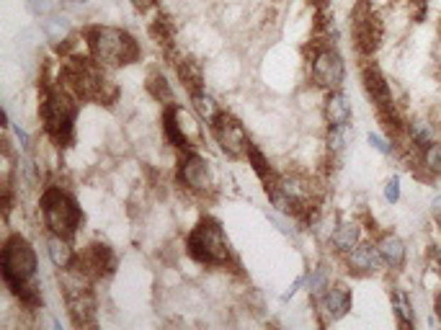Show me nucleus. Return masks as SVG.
<instances>
[{
    "instance_id": "nucleus-1",
    "label": "nucleus",
    "mask_w": 441,
    "mask_h": 330,
    "mask_svg": "<svg viewBox=\"0 0 441 330\" xmlns=\"http://www.w3.org/2000/svg\"><path fill=\"white\" fill-rule=\"evenodd\" d=\"M91 52L96 62L108 67L116 65H129L132 59H137L140 50H137V42L127 31L121 29H111V26H99V29L91 31Z\"/></svg>"
},
{
    "instance_id": "nucleus-2",
    "label": "nucleus",
    "mask_w": 441,
    "mask_h": 330,
    "mask_svg": "<svg viewBox=\"0 0 441 330\" xmlns=\"http://www.w3.org/2000/svg\"><path fill=\"white\" fill-rule=\"evenodd\" d=\"M0 268H3V279L16 295L21 292L36 273V253L29 245V240L23 237H11L3 248V258H0Z\"/></svg>"
},
{
    "instance_id": "nucleus-3",
    "label": "nucleus",
    "mask_w": 441,
    "mask_h": 330,
    "mask_svg": "<svg viewBox=\"0 0 441 330\" xmlns=\"http://www.w3.org/2000/svg\"><path fill=\"white\" fill-rule=\"evenodd\" d=\"M189 253L199 263H225L230 256L228 237L214 220H201L189 235Z\"/></svg>"
},
{
    "instance_id": "nucleus-4",
    "label": "nucleus",
    "mask_w": 441,
    "mask_h": 330,
    "mask_svg": "<svg viewBox=\"0 0 441 330\" xmlns=\"http://www.w3.org/2000/svg\"><path fill=\"white\" fill-rule=\"evenodd\" d=\"M42 209H44V222L55 235H72L80 224V209L70 194H65L62 188H50L42 196Z\"/></svg>"
},
{
    "instance_id": "nucleus-5",
    "label": "nucleus",
    "mask_w": 441,
    "mask_h": 330,
    "mask_svg": "<svg viewBox=\"0 0 441 330\" xmlns=\"http://www.w3.org/2000/svg\"><path fill=\"white\" fill-rule=\"evenodd\" d=\"M44 114V127L55 140H67L72 132V122H75V103L67 93H50L42 106Z\"/></svg>"
},
{
    "instance_id": "nucleus-6",
    "label": "nucleus",
    "mask_w": 441,
    "mask_h": 330,
    "mask_svg": "<svg viewBox=\"0 0 441 330\" xmlns=\"http://www.w3.org/2000/svg\"><path fill=\"white\" fill-rule=\"evenodd\" d=\"M354 42L362 55H374L382 42V21L369 8V3H359L354 11Z\"/></svg>"
},
{
    "instance_id": "nucleus-7",
    "label": "nucleus",
    "mask_w": 441,
    "mask_h": 330,
    "mask_svg": "<svg viewBox=\"0 0 441 330\" xmlns=\"http://www.w3.org/2000/svg\"><path fill=\"white\" fill-rule=\"evenodd\" d=\"M212 132H214V137H217V142H220L222 150L228 152V155H233V158H238L242 152H248V147H250L248 135L242 130V124L238 122V119H233L230 114H217V119L212 122Z\"/></svg>"
},
{
    "instance_id": "nucleus-8",
    "label": "nucleus",
    "mask_w": 441,
    "mask_h": 330,
    "mask_svg": "<svg viewBox=\"0 0 441 330\" xmlns=\"http://www.w3.org/2000/svg\"><path fill=\"white\" fill-rule=\"evenodd\" d=\"M343 78H346V65H343V57L335 50H323L315 55L313 59V80L320 88L328 91H338L343 86Z\"/></svg>"
},
{
    "instance_id": "nucleus-9",
    "label": "nucleus",
    "mask_w": 441,
    "mask_h": 330,
    "mask_svg": "<svg viewBox=\"0 0 441 330\" xmlns=\"http://www.w3.org/2000/svg\"><path fill=\"white\" fill-rule=\"evenodd\" d=\"M165 132H168V140L176 147H191V144L199 142L201 137L199 124L194 122V116L181 106L168 108V114H165Z\"/></svg>"
},
{
    "instance_id": "nucleus-10",
    "label": "nucleus",
    "mask_w": 441,
    "mask_h": 330,
    "mask_svg": "<svg viewBox=\"0 0 441 330\" xmlns=\"http://www.w3.org/2000/svg\"><path fill=\"white\" fill-rule=\"evenodd\" d=\"M178 178L181 183L191 188V191H206L212 186V173H209V163L196 152H186V158L181 160L178 168Z\"/></svg>"
},
{
    "instance_id": "nucleus-11",
    "label": "nucleus",
    "mask_w": 441,
    "mask_h": 330,
    "mask_svg": "<svg viewBox=\"0 0 441 330\" xmlns=\"http://www.w3.org/2000/svg\"><path fill=\"white\" fill-rule=\"evenodd\" d=\"M362 80H364V88H367V93L372 96V101L377 103V108H387L392 106L395 101H392V91H390V83L384 80L382 70L377 65H364L362 70Z\"/></svg>"
},
{
    "instance_id": "nucleus-12",
    "label": "nucleus",
    "mask_w": 441,
    "mask_h": 330,
    "mask_svg": "<svg viewBox=\"0 0 441 330\" xmlns=\"http://www.w3.org/2000/svg\"><path fill=\"white\" fill-rule=\"evenodd\" d=\"M382 253H379L377 245L372 243H359L354 251L349 253V268L359 276H367V273H377L379 266H382Z\"/></svg>"
},
{
    "instance_id": "nucleus-13",
    "label": "nucleus",
    "mask_w": 441,
    "mask_h": 330,
    "mask_svg": "<svg viewBox=\"0 0 441 330\" xmlns=\"http://www.w3.org/2000/svg\"><path fill=\"white\" fill-rule=\"evenodd\" d=\"M351 289L346 284H335V287L325 289V297H323V312H325L328 320H341L343 315H349L351 309Z\"/></svg>"
},
{
    "instance_id": "nucleus-14",
    "label": "nucleus",
    "mask_w": 441,
    "mask_h": 330,
    "mask_svg": "<svg viewBox=\"0 0 441 330\" xmlns=\"http://www.w3.org/2000/svg\"><path fill=\"white\" fill-rule=\"evenodd\" d=\"M379 253H382V261L384 266H390L392 271H400L403 266H406V243L400 240L398 235H392V232H384L382 237H379V243H377Z\"/></svg>"
},
{
    "instance_id": "nucleus-15",
    "label": "nucleus",
    "mask_w": 441,
    "mask_h": 330,
    "mask_svg": "<svg viewBox=\"0 0 441 330\" xmlns=\"http://www.w3.org/2000/svg\"><path fill=\"white\" fill-rule=\"evenodd\" d=\"M325 119L330 124V130L335 127H349L351 122V101L341 93V91H333V93L325 98Z\"/></svg>"
},
{
    "instance_id": "nucleus-16",
    "label": "nucleus",
    "mask_w": 441,
    "mask_h": 330,
    "mask_svg": "<svg viewBox=\"0 0 441 330\" xmlns=\"http://www.w3.org/2000/svg\"><path fill=\"white\" fill-rule=\"evenodd\" d=\"M359 243H362V227H359L356 222H343L335 227V232H333L335 251L351 253Z\"/></svg>"
},
{
    "instance_id": "nucleus-17",
    "label": "nucleus",
    "mask_w": 441,
    "mask_h": 330,
    "mask_svg": "<svg viewBox=\"0 0 441 330\" xmlns=\"http://www.w3.org/2000/svg\"><path fill=\"white\" fill-rule=\"evenodd\" d=\"M390 305H392V312L398 317V323L403 328H413L415 325V315H413V305H411V297L403 292V289H395L390 295Z\"/></svg>"
},
{
    "instance_id": "nucleus-18",
    "label": "nucleus",
    "mask_w": 441,
    "mask_h": 330,
    "mask_svg": "<svg viewBox=\"0 0 441 330\" xmlns=\"http://www.w3.org/2000/svg\"><path fill=\"white\" fill-rule=\"evenodd\" d=\"M47 253H50V261L57 266V268H70L72 248L67 245V240H65L62 235H52L50 240H47Z\"/></svg>"
},
{
    "instance_id": "nucleus-19",
    "label": "nucleus",
    "mask_w": 441,
    "mask_h": 330,
    "mask_svg": "<svg viewBox=\"0 0 441 330\" xmlns=\"http://www.w3.org/2000/svg\"><path fill=\"white\" fill-rule=\"evenodd\" d=\"M408 137H411V144L415 150H423L426 144L434 142V124L415 119V122L408 124Z\"/></svg>"
},
{
    "instance_id": "nucleus-20",
    "label": "nucleus",
    "mask_w": 441,
    "mask_h": 330,
    "mask_svg": "<svg viewBox=\"0 0 441 330\" xmlns=\"http://www.w3.org/2000/svg\"><path fill=\"white\" fill-rule=\"evenodd\" d=\"M418 160H420V168L428 173V176H441V142H431L426 144L423 150L418 152Z\"/></svg>"
},
{
    "instance_id": "nucleus-21",
    "label": "nucleus",
    "mask_w": 441,
    "mask_h": 330,
    "mask_svg": "<svg viewBox=\"0 0 441 330\" xmlns=\"http://www.w3.org/2000/svg\"><path fill=\"white\" fill-rule=\"evenodd\" d=\"M86 266L88 268H96V271H101V273L111 271V268H114V256H111V251H108V245H93L91 251H88Z\"/></svg>"
},
{
    "instance_id": "nucleus-22",
    "label": "nucleus",
    "mask_w": 441,
    "mask_h": 330,
    "mask_svg": "<svg viewBox=\"0 0 441 330\" xmlns=\"http://www.w3.org/2000/svg\"><path fill=\"white\" fill-rule=\"evenodd\" d=\"M178 75L184 80V86L191 88V93H199L201 91V67L199 62L194 59H184V65L178 67Z\"/></svg>"
},
{
    "instance_id": "nucleus-23",
    "label": "nucleus",
    "mask_w": 441,
    "mask_h": 330,
    "mask_svg": "<svg viewBox=\"0 0 441 330\" xmlns=\"http://www.w3.org/2000/svg\"><path fill=\"white\" fill-rule=\"evenodd\" d=\"M194 98V106H196V111H199L201 119H206V122H214L217 119V103H214L212 96H206L204 91H199V93H191Z\"/></svg>"
},
{
    "instance_id": "nucleus-24",
    "label": "nucleus",
    "mask_w": 441,
    "mask_h": 330,
    "mask_svg": "<svg viewBox=\"0 0 441 330\" xmlns=\"http://www.w3.org/2000/svg\"><path fill=\"white\" fill-rule=\"evenodd\" d=\"M305 284H307V292H310L313 297L323 295V292L328 289V268H318V271H313L305 279Z\"/></svg>"
},
{
    "instance_id": "nucleus-25",
    "label": "nucleus",
    "mask_w": 441,
    "mask_h": 330,
    "mask_svg": "<svg viewBox=\"0 0 441 330\" xmlns=\"http://www.w3.org/2000/svg\"><path fill=\"white\" fill-rule=\"evenodd\" d=\"M150 93L155 96L157 101H168V103H171L173 101V93H171V88H168V83H165V78L163 75H152V78H150Z\"/></svg>"
},
{
    "instance_id": "nucleus-26",
    "label": "nucleus",
    "mask_w": 441,
    "mask_h": 330,
    "mask_svg": "<svg viewBox=\"0 0 441 330\" xmlns=\"http://www.w3.org/2000/svg\"><path fill=\"white\" fill-rule=\"evenodd\" d=\"M44 29H47V36H50L52 42H60L67 34V18H50V21L44 23Z\"/></svg>"
},
{
    "instance_id": "nucleus-27",
    "label": "nucleus",
    "mask_w": 441,
    "mask_h": 330,
    "mask_svg": "<svg viewBox=\"0 0 441 330\" xmlns=\"http://www.w3.org/2000/svg\"><path fill=\"white\" fill-rule=\"evenodd\" d=\"M367 140H369L372 147H374L377 152H382V155H392V150H395V147H392V144L387 142L382 135H377V132H369V135H367Z\"/></svg>"
},
{
    "instance_id": "nucleus-28",
    "label": "nucleus",
    "mask_w": 441,
    "mask_h": 330,
    "mask_svg": "<svg viewBox=\"0 0 441 330\" xmlns=\"http://www.w3.org/2000/svg\"><path fill=\"white\" fill-rule=\"evenodd\" d=\"M384 199H387V204H398L400 201V178L398 176H392V178L384 183Z\"/></svg>"
},
{
    "instance_id": "nucleus-29",
    "label": "nucleus",
    "mask_w": 441,
    "mask_h": 330,
    "mask_svg": "<svg viewBox=\"0 0 441 330\" xmlns=\"http://www.w3.org/2000/svg\"><path fill=\"white\" fill-rule=\"evenodd\" d=\"M428 263H431V271L441 273V245H431L428 248Z\"/></svg>"
},
{
    "instance_id": "nucleus-30",
    "label": "nucleus",
    "mask_w": 441,
    "mask_h": 330,
    "mask_svg": "<svg viewBox=\"0 0 441 330\" xmlns=\"http://www.w3.org/2000/svg\"><path fill=\"white\" fill-rule=\"evenodd\" d=\"M29 6L34 13H47L50 11V0H29Z\"/></svg>"
},
{
    "instance_id": "nucleus-31",
    "label": "nucleus",
    "mask_w": 441,
    "mask_h": 330,
    "mask_svg": "<svg viewBox=\"0 0 441 330\" xmlns=\"http://www.w3.org/2000/svg\"><path fill=\"white\" fill-rule=\"evenodd\" d=\"M431 215H434L436 224H439V227H441V194L436 196L434 201H431Z\"/></svg>"
},
{
    "instance_id": "nucleus-32",
    "label": "nucleus",
    "mask_w": 441,
    "mask_h": 330,
    "mask_svg": "<svg viewBox=\"0 0 441 330\" xmlns=\"http://www.w3.org/2000/svg\"><path fill=\"white\" fill-rule=\"evenodd\" d=\"M16 137H18V142H21V147H29V135L23 130H16Z\"/></svg>"
},
{
    "instance_id": "nucleus-33",
    "label": "nucleus",
    "mask_w": 441,
    "mask_h": 330,
    "mask_svg": "<svg viewBox=\"0 0 441 330\" xmlns=\"http://www.w3.org/2000/svg\"><path fill=\"white\" fill-rule=\"evenodd\" d=\"M132 3H135V6L140 8V11H147V8L152 6V3H155V0H132Z\"/></svg>"
},
{
    "instance_id": "nucleus-34",
    "label": "nucleus",
    "mask_w": 441,
    "mask_h": 330,
    "mask_svg": "<svg viewBox=\"0 0 441 330\" xmlns=\"http://www.w3.org/2000/svg\"><path fill=\"white\" fill-rule=\"evenodd\" d=\"M434 309H436V317L441 320V292L436 295V300H434Z\"/></svg>"
},
{
    "instance_id": "nucleus-35",
    "label": "nucleus",
    "mask_w": 441,
    "mask_h": 330,
    "mask_svg": "<svg viewBox=\"0 0 441 330\" xmlns=\"http://www.w3.org/2000/svg\"><path fill=\"white\" fill-rule=\"evenodd\" d=\"M72 3H86V0H72Z\"/></svg>"
}]
</instances>
